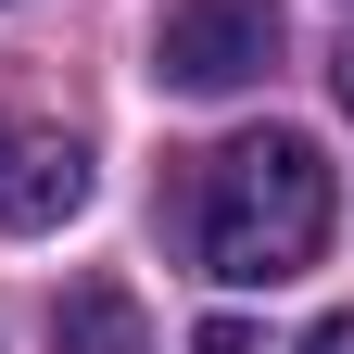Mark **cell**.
I'll use <instances>...</instances> for the list:
<instances>
[{"label":"cell","mask_w":354,"mask_h":354,"mask_svg":"<svg viewBox=\"0 0 354 354\" xmlns=\"http://www.w3.org/2000/svg\"><path fill=\"white\" fill-rule=\"evenodd\" d=\"M329 215H342L329 152L291 140V127H253V140H228V152L203 165L190 241H203V266L228 291H279V279H304V266L329 253Z\"/></svg>","instance_id":"6da1fadb"},{"label":"cell","mask_w":354,"mask_h":354,"mask_svg":"<svg viewBox=\"0 0 354 354\" xmlns=\"http://www.w3.org/2000/svg\"><path fill=\"white\" fill-rule=\"evenodd\" d=\"M279 0H165L152 26V76L190 88V102H215V88H253L266 64H279Z\"/></svg>","instance_id":"7a4b0ae2"},{"label":"cell","mask_w":354,"mask_h":354,"mask_svg":"<svg viewBox=\"0 0 354 354\" xmlns=\"http://www.w3.org/2000/svg\"><path fill=\"white\" fill-rule=\"evenodd\" d=\"M76 203H88V152L64 140V127L0 114V228H64Z\"/></svg>","instance_id":"3957f363"},{"label":"cell","mask_w":354,"mask_h":354,"mask_svg":"<svg viewBox=\"0 0 354 354\" xmlns=\"http://www.w3.org/2000/svg\"><path fill=\"white\" fill-rule=\"evenodd\" d=\"M51 342H64V354H140V304H127L114 279H88V291L51 304Z\"/></svg>","instance_id":"277c9868"},{"label":"cell","mask_w":354,"mask_h":354,"mask_svg":"<svg viewBox=\"0 0 354 354\" xmlns=\"http://www.w3.org/2000/svg\"><path fill=\"white\" fill-rule=\"evenodd\" d=\"M190 354H266V342H253L241 317H203V329H190Z\"/></svg>","instance_id":"5b68a950"},{"label":"cell","mask_w":354,"mask_h":354,"mask_svg":"<svg viewBox=\"0 0 354 354\" xmlns=\"http://www.w3.org/2000/svg\"><path fill=\"white\" fill-rule=\"evenodd\" d=\"M304 354H354V317H317V329H304Z\"/></svg>","instance_id":"8992f818"},{"label":"cell","mask_w":354,"mask_h":354,"mask_svg":"<svg viewBox=\"0 0 354 354\" xmlns=\"http://www.w3.org/2000/svg\"><path fill=\"white\" fill-rule=\"evenodd\" d=\"M329 88H342V114H354V38H342V51H329Z\"/></svg>","instance_id":"52a82bcc"}]
</instances>
